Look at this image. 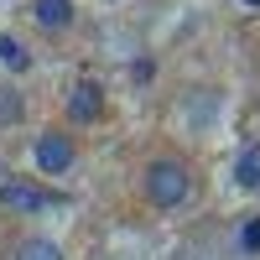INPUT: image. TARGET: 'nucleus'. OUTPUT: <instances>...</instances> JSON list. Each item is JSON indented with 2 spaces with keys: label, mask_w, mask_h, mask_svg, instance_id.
Wrapping results in <instances>:
<instances>
[{
  "label": "nucleus",
  "mask_w": 260,
  "mask_h": 260,
  "mask_svg": "<svg viewBox=\"0 0 260 260\" xmlns=\"http://www.w3.org/2000/svg\"><path fill=\"white\" fill-rule=\"evenodd\" d=\"M234 182H240V187H260V141L240 151V161H234Z\"/></svg>",
  "instance_id": "nucleus-6"
},
{
  "label": "nucleus",
  "mask_w": 260,
  "mask_h": 260,
  "mask_svg": "<svg viewBox=\"0 0 260 260\" xmlns=\"http://www.w3.org/2000/svg\"><path fill=\"white\" fill-rule=\"evenodd\" d=\"M16 120H21V94L6 83V89H0V125H16Z\"/></svg>",
  "instance_id": "nucleus-9"
},
{
  "label": "nucleus",
  "mask_w": 260,
  "mask_h": 260,
  "mask_svg": "<svg viewBox=\"0 0 260 260\" xmlns=\"http://www.w3.org/2000/svg\"><path fill=\"white\" fill-rule=\"evenodd\" d=\"M37 26H47V31H62L73 21V0H37Z\"/></svg>",
  "instance_id": "nucleus-5"
},
{
  "label": "nucleus",
  "mask_w": 260,
  "mask_h": 260,
  "mask_svg": "<svg viewBox=\"0 0 260 260\" xmlns=\"http://www.w3.org/2000/svg\"><path fill=\"white\" fill-rule=\"evenodd\" d=\"M47 203H52V192L37 182H21V177L0 182V208H11V213H42Z\"/></svg>",
  "instance_id": "nucleus-3"
},
{
  "label": "nucleus",
  "mask_w": 260,
  "mask_h": 260,
  "mask_svg": "<svg viewBox=\"0 0 260 260\" xmlns=\"http://www.w3.org/2000/svg\"><path fill=\"white\" fill-rule=\"evenodd\" d=\"M245 6H260V0H245Z\"/></svg>",
  "instance_id": "nucleus-11"
},
{
  "label": "nucleus",
  "mask_w": 260,
  "mask_h": 260,
  "mask_svg": "<svg viewBox=\"0 0 260 260\" xmlns=\"http://www.w3.org/2000/svg\"><path fill=\"white\" fill-rule=\"evenodd\" d=\"M31 161L42 172H68L73 167V136H62V130H42L37 146H31Z\"/></svg>",
  "instance_id": "nucleus-2"
},
{
  "label": "nucleus",
  "mask_w": 260,
  "mask_h": 260,
  "mask_svg": "<svg viewBox=\"0 0 260 260\" xmlns=\"http://www.w3.org/2000/svg\"><path fill=\"white\" fill-rule=\"evenodd\" d=\"M240 250H250V255L260 250V219H250V224L240 229Z\"/></svg>",
  "instance_id": "nucleus-10"
},
{
  "label": "nucleus",
  "mask_w": 260,
  "mask_h": 260,
  "mask_svg": "<svg viewBox=\"0 0 260 260\" xmlns=\"http://www.w3.org/2000/svg\"><path fill=\"white\" fill-rule=\"evenodd\" d=\"M0 62H6L11 73H26V68H31V52L21 47V42H16L11 31H0Z\"/></svg>",
  "instance_id": "nucleus-7"
},
{
  "label": "nucleus",
  "mask_w": 260,
  "mask_h": 260,
  "mask_svg": "<svg viewBox=\"0 0 260 260\" xmlns=\"http://www.w3.org/2000/svg\"><path fill=\"white\" fill-rule=\"evenodd\" d=\"M99 110H104V89L94 78H83V83H73V99H68V115L78 120V125H89V120H99Z\"/></svg>",
  "instance_id": "nucleus-4"
},
{
  "label": "nucleus",
  "mask_w": 260,
  "mask_h": 260,
  "mask_svg": "<svg viewBox=\"0 0 260 260\" xmlns=\"http://www.w3.org/2000/svg\"><path fill=\"white\" fill-rule=\"evenodd\" d=\"M16 260H62V250L52 240H26V245L16 250Z\"/></svg>",
  "instance_id": "nucleus-8"
},
{
  "label": "nucleus",
  "mask_w": 260,
  "mask_h": 260,
  "mask_svg": "<svg viewBox=\"0 0 260 260\" xmlns=\"http://www.w3.org/2000/svg\"><path fill=\"white\" fill-rule=\"evenodd\" d=\"M187 192H192V177H187L182 161H151V167H146V198L156 203V208L187 203Z\"/></svg>",
  "instance_id": "nucleus-1"
}]
</instances>
